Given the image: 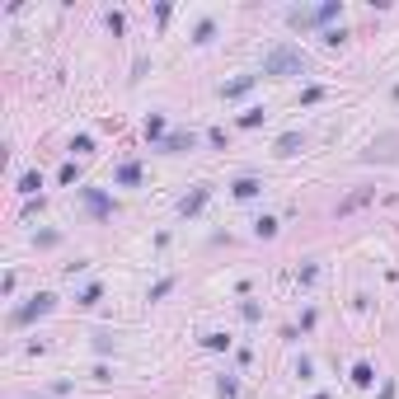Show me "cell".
Here are the masks:
<instances>
[{
    "label": "cell",
    "instance_id": "obj_1",
    "mask_svg": "<svg viewBox=\"0 0 399 399\" xmlns=\"http://www.w3.org/2000/svg\"><path fill=\"white\" fill-rule=\"evenodd\" d=\"M263 71H268V75H282V71H306V57H301L296 47H277L273 57L263 62Z\"/></svg>",
    "mask_w": 399,
    "mask_h": 399
}]
</instances>
